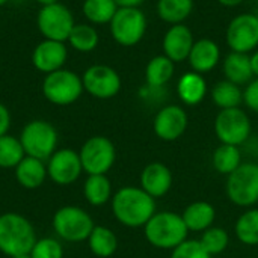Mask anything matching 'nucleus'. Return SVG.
<instances>
[{
	"label": "nucleus",
	"mask_w": 258,
	"mask_h": 258,
	"mask_svg": "<svg viewBox=\"0 0 258 258\" xmlns=\"http://www.w3.org/2000/svg\"><path fill=\"white\" fill-rule=\"evenodd\" d=\"M171 258H213L200 243V240L187 239L171 251Z\"/></svg>",
	"instance_id": "36"
},
{
	"label": "nucleus",
	"mask_w": 258,
	"mask_h": 258,
	"mask_svg": "<svg viewBox=\"0 0 258 258\" xmlns=\"http://www.w3.org/2000/svg\"><path fill=\"white\" fill-rule=\"evenodd\" d=\"M172 183V172L162 162H151L141 172V187L154 200L165 197L171 190Z\"/></svg>",
	"instance_id": "18"
},
{
	"label": "nucleus",
	"mask_w": 258,
	"mask_h": 258,
	"mask_svg": "<svg viewBox=\"0 0 258 258\" xmlns=\"http://www.w3.org/2000/svg\"><path fill=\"white\" fill-rule=\"evenodd\" d=\"M227 44L231 51L249 53L258 47V15L240 14L227 27Z\"/></svg>",
	"instance_id": "13"
},
{
	"label": "nucleus",
	"mask_w": 258,
	"mask_h": 258,
	"mask_svg": "<svg viewBox=\"0 0 258 258\" xmlns=\"http://www.w3.org/2000/svg\"><path fill=\"white\" fill-rule=\"evenodd\" d=\"M242 163H243L242 151H240V147H236V145L221 144L212 154L213 169L218 174H222L227 177L233 174Z\"/></svg>",
	"instance_id": "26"
},
{
	"label": "nucleus",
	"mask_w": 258,
	"mask_h": 258,
	"mask_svg": "<svg viewBox=\"0 0 258 258\" xmlns=\"http://www.w3.org/2000/svg\"><path fill=\"white\" fill-rule=\"evenodd\" d=\"M32 222L18 213L0 215V252L14 258L29 254L36 243Z\"/></svg>",
	"instance_id": "3"
},
{
	"label": "nucleus",
	"mask_w": 258,
	"mask_h": 258,
	"mask_svg": "<svg viewBox=\"0 0 258 258\" xmlns=\"http://www.w3.org/2000/svg\"><path fill=\"white\" fill-rule=\"evenodd\" d=\"M212 100L221 110L240 107V104L243 103V91L239 85L231 83L230 80L225 79L213 86Z\"/></svg>",
	"instance_id": "30"
},
{
	"label": "nucleus",
	"mask_w": 258,
	"mask_h": 258,
	"mask_svg": "<svg viewBox=\"0 0 258 258\" xmlns=\"http://www.w3.org/2000/svg\"><path fill=\"white\" fill-rule=\"evenodd\" d=\"M224 73L227 80L236 83L239 86L249 83L254 77L252 67H251V56L246 53L231 51L224 60Z\"/></svg>",
	"instance_id": "23"
},
{
	"label": "nucleus",
	"mask_w": 258,
	"mask_h": 258,
	"mask_svg": "<svg viewBox=\"0 0 258 258\" xmlns=\"http://www.w3.org/2000/svg\"><path fill=\"white\" fill-rule=\"evenodd\" d=\"M234 234L240 243L246 246H258V209L251 207L237 218Z\"/></svg>",
	"instance_id": "31"
},
{
	"label": "nucleus",
	"mask_w": 258,
	"mask_h": 258,
	"mask_svg": "<svg viewBox=\"0 0 258 258\" xmlns=\"http://www.w3.org/2000/svg\"><path fill=\"white\" fill-rule=\"evenodd\" d=\"M251 67H252V73H254V76L258 77V51H255V53L251 56Z\"/></svg>",
	"instance_id": "40"
},
{
	"label": "nucleus",
	"mask_w": 258,
	"mask_h": 258,
	"mask_svg": "<svg viewBox=\"0 0 258 258\" xmlns=\"http://www.w3.org/2000/svg\"><path fill=\"white\" fill-rule=\"evenodd\" d=\"M36 3H39L41 6H47V5H53V3H59L60 0H35Z\"/></svg>",
	"instance_id": "42"
},
{
	"label": "nucleus",
	"mask_w": 258,
	"mask_h": 258,
	"mask_svg": "<svg viewBox=\"0 0 258 258\" xmlns=\"http://www.w3.org/2000/svg\"><path fill=\"white\" fill-rule=\"evenodd\" d=\"M221 5H224V6H228V8H233V6H237V5H240V3H243L245 0H218Z\"/></svg>",
	"instance_id": "41"
},
{
	"label": "nucleus",
	"mask_w": 258,
	"mask_h": 258,
	"mask_svg": "<svg viewBox=\"0 0 258 258\" xmlns=\"http://www.w3.org/2000/svg\"><path fill=\"white\" fill-rule=\"evenodd\" d=\"M83 172L88 175H106L116 160V148L106 136L89 138L79 151Z\"/></svg>",
	"instance_id": "10"
},
{
	"label": "nucleus",
	"mask_w": 258,
	"mask_h": 258,
	"mask_svg": "<svg viewBox=\"0 0 258 258\" xmlns=\"http://www.w3.org/2000/svg\"><path fill=\"white\" fill-rule=\"evenodd\" d=\"M47 163L44 160L26 156L15 166V180L24 189H38L47 178Z\"/></svg>",
	"instance_id": "21"
},
{
	"label": "nucleus",
	"mask_w": 258,
	"mask_h": 258,
	"mask_svg": "<svg viewBox=\"0 0 258 258\" xmlns=\"http://www.w3.org/2000/svg\"><path fill=\"white\" fill-rule=\"evenodd\" d=\"M225 194L237 207L251 209L258 203V163L243 162L227 177Z\"/></svg>",
	"instance_id": "6"
},
{
	"label": "nucleus",
	"mask_w": 258,
	"mask_h": 258,
	"mask_svg": "<svg viewBox=\"0 0 258 258\" xmlns=\"http://www.w3.org/2000/svg\"><path fill=\"white\" fill-rule=\"evenodd\" d=\"M116 11L118 5L115 0H85L82 5V12L92 26L109 24Z\"/></svg>",
	"instance_id": "29"
},
{
	"label": "nucleus",
	"mask_w": 258,
	"mask_h": 258,
	"mask_svg": "<svg viewBox=\"0 0 258 258\" xmlns=\"http://www.w3.org/2000/svg\"><path fill=\"white\" fill-rule=\"evenodd\" d=\"M14 258H32L30 257V254H23V255H17V257Z\"/></svg>",
	"instance_id": "43"
},
{
	"label": "nucleus",
	"mask_w": 258,
	"mask_h": 258,
	"mask_svg": "<svg viewBox=\"0 0 258 258\" xmlns=\"http://www.w3.org/2000/svg\"><path fill=\"white\" fill-rule=\"evenodd\" d=\"M88 246L95 257L110 258L118 251V237L110 228L95 225L88 237Z\"/></svg>",
	"instance_id": "24"
},
{
	"label": "nucleus",
	"mask_w": 258,
	"mask_h": 258,
	"mask_svg": "<svg viewBox=\"0 0 258 258\" xmlns=\"http://www.w3.org/2000/svg\"><path fill=\"white\" fill-rule=\"evenodd\" d=\"M11 121L12 119H11L9 109L3 103H0V138L8 135V132L11 128Z\"/></svg>",
	"instance_id": "38"
},
{
	"label": "nucleus",
	"mask_w": 258,
	"mask_h": 258,
	"mask_svg": "<svg viewBox=\"0 0 258 258\" xmlns=\"http://www.w3.org/2000/svg\"><path fill=\"white\" fill-rule=\"evenodd\" d=\"M83 89L91 97L98 100H109L121 91V77L118 71L109 65H91L82 76Z\"/></svg>",
	"instance_id": "12"
},
{
	"label": "nucleus",
	"mask_w": 258,
	"mask_h": 258,
	"mask_svg": "<svg viewBox=\"0 0 258 258\" xmlns=\"http://www.w3.org/2000/svg\"><path fill=\"white\" fill-rule=\"evenodd\" d=\"M194 11V0H159L157 2V15L169 23L181 24Z\"/></svg>",
	"instance_id": "32"
},
{
	"label": "nucleus",
	"mask_w": 258,
	"mask_h": 258,
	"mask_svg": "<svg viewBox=\"0 0 258 258\" xmlns=\"http://www.w3.org/2000/svg\"><path fill=\"white\" fill-rule=\"evenodd\" d=\"M41 91L44 98L54 106H70L85 92L82 77L67 68L45 74Z\"/></svg>",
	"instance_id": "4"
},
{
	"label": "nucleus",
	"mask_w": 258,
	"mask_h": 258,
	"mask_svg": "<svg viewBox=\"0 0 258 258\" xmlns=\"http://www.w3.org/2000/svg\"><path fill=\"white\" fill-rule=\"evenodd\" d=\"M251 132V119L240 107L219 110L215 118V135L221 144L240 147L248 142Z\"/></svg>",
	"instance_id": "9"
},
{
	"label": "nucleus",
	"mask_w": 258,
	"mask_h": 258,
	"mask_svg": "<svg viewBox=\"0 0 258 258\" xmlns=\"http://www.w3.org/2000/svg\"><path fill=\"white\" fill-rule=\"evenodd\" d=\"M67 42L73 50L79 53H91L98 47L100 36L95 26L89 23H76Z\"/></svg>",
	"instance_id": "28"
},
{
	"label": "nucleus",
	"mask_w": 258,
	"mask_h": 258,
	"mask_svg": "<svg viewBox=\"0 0 258 258\" xmlns=\"http://www.w3.org/2000/svg\"><path fill=\"white\" fill-rule=\"evenodd\" d=\"M18 139L23 145L26 156L47 162L57 150L59 136L54 125L48 121L33 119L23 127Z\"/></svg>",
	"instance_id": "5"
},
{
	"label": "nucleus",
	"mask_w": 258,
	"mask_h": 258,
	"mask_svg": "<svg viewBox=\"0 0 258 258\" xmlns=\"http://www.w3.org/2000/svg\"><path fill=\"white\" fill-rule=\"evenodd\" d=\"M54 233L65 242L79 243L88 240L95 224L91 215L77 206H65L56 210L51 221Z\"/></svg>",
	"instance_id": "7"
},
{
	"label": "nucleus",
	"mask_w": 258,
	"mask_h": 258,
	"mask_svg": "<svg viewBox=\"0 0 258 258\" xmlns=\"http://www.w3.org/2000/svg\"><path fill=\"white\" fill-rule=\"evenodd\" d=\"M109 27L115 42L122 47H133L145 36L147 17L139 8H118Z\"/></svg>",
	"instance_id": "8"
},
{
	"label": "nucleus",
	"mask_w": 258,
	"mask_h": 258,
	"mask_svg": "<svg viewBox=\"0 0 258 258\" xmlns=\"http://www.w3.org/2000/svg\"><path fill=\"white\" fill-rule=\"evenodd\" d=\"M83 195L92 207H101L112 200V183L107 175H88L83 184Z\"/></svg>",
	"instance_id": "27"
},
{
	"label": "nucleus",
	"mask_w": 258,
	"mask_h": 258,
	"mask_svg": "<svg viewBox=\"0 0 258 258\" xmlns=\"http://www.w3.org/2000/svg\"><path fill=\"white\" fill-rule=\"evenodd\" d=\"M147 242L162 251H172L187 240L189 230L181 215L174 212H156L144 227Z\"/></svg>",
	"instance_id": "2"
},
{
	"label": "nucleus",
	"mask_w": 258,
	"mask_h": 258,
	"mask_svg": "<svg viewBox=\"0 0 258 258\" xmlns=\"http://www.w3.org/2000/svg\"><path fill=\"white\" fill-rule=\"evenodd\" d=\"M175 71V63L166 57L165 54L154 56L145 68V82L147 86L162 89L174 76Z\"/></svg>",
	"instance_id": "25"
},
{
	"label": "nucleus",
	"mask_w": 258,
	"mask_h": 258,
	"mask_svg": "<svg viewBox=\"0 0 258 258\" xmlns=\"http://www.w3.org/2000/svg\"><path fill=\"white\" fill-rule=\"evenodd\" d=\"M83 172L80 156L71 148L56 150L47 160V175L59 186H70L76 183Z\"/></svg>",
	"instance_id": "14"
},
{
	"label": "nucleus",
	"mask_w": 258,
	"mask_h": 258,
	"mask_svg": "<svg viewBox=\"0 0 258 258\" xmlns=\"http://www.w3.org/2000/svg\"><path fill=\"white\" fill-rule=\"evenodd\" d=\"M187 59H189L192 71L198 74H206V73H210L219 63L221 48L213 39L203 38V39L195 41Z\"/></svg>",
	"instance_id": "19"
},
{
	"label": "nucleus",
	"mask_w": 258,
	"mask_h": 258,
	"mask_svg": "<svg viewBox=\"0 0 258 258\" xmlns=\"http://www.w3.org/2000/svg\"><path fill=\"white\" fill-rule=\"evenodd\" d=\"M36 26L44 39L67 42L73 27L76 26L74 15L63 3L41 6L36 15Z\"/></svg>",
	"instance_id": "11"
},
{
	"label": "nucleus",
	"mask_w": 258,
	"mask_h": 258,
	"mask_svg": "<svg viewBox=\"0 0 258 258\" xmlns=\"http://www.w3.org/2000/svg\"><path fill=\"white\" fill-rule=\"evenodd\" d=\"M115 219L127 228H144L156 213V200L142 187L124 186L110 200Z\"/></svg>",
	"instance_id": "1"
},
{
	"label": "nucleus",
	"mask_w": 258,
	"mask_h": 258,
	"mask_svg": "<svg viewBox=\"0 0 258 258\" xmlns=\"http://www.w3.org/2000/svg\"><path fill=\"white\" fill-rule=\"evenodd\" d=\"M67 59L68 47L67 42L62 41L42 39L41 42L36 44V47L32 51V63L44 76L62 70Z\"/></svg>",
	"instance_id": "16"
},
{
	"label": "nucleus",
	"mask_w": 258,
	"mask_h": 258,
	"mask_svg": "<svg viewBox=\"0 0 258 258\" xmlns=\"http://www.w3.org/2000/svg\"><path fill=\"white\" fill-rule=\"evenodd\" d=\"M29 254L32 258H63V248L59 240L53 237H44L36 240Z\"/></svg>",
	"instance_id": "35"
},
{
	"label": "nucleus",
	"mask_w": 258,
	"mask_h": 258,
	"mask_svg": "<svg viewBox=\"0 0 258 258\" xmlns=\"http://www.w3.org/2000/svg\"><path fill=\"white\" fill-rule=\"evenodd\" d=\"M177 94L186 106L200 104L207 95V83L203 74H198L195 71L183 74L177 83Z\"/></svg>",
	"instance_id": "22"
},
{
	"label": "nucleus",
	"mask_w": 258,
	"mask_h": 258,
	"mask_svg": "<svg viewBox=\"0 0 258 258\" xmlns=\"http://www.w3.org/2000/svg\"><path fill=\"white\" fill-rule=\"evenodd\" d=\"M192 30L186 24H174L168 29L163 36V54L169 57L174 63L183 62L189 57L194 47Z\"/></svg>",
	"instance_id": "17"
},
{
	"label": "nucleus",
	"mask_w": 258,
	"mask_h": 258,
	"mask_svg": "<svg viewBox=\"0 0 258 258\" xmlns=\"http://www.w3.org/2000/svg\"><path fill=\"white\" fill-rule=\"evenodd\" d=\"M243 103L249 110L258 113V77L251 80L243 91Z\"/></svg>",
	"instance_id": "37"
},
{
	"label": "nucleus",
	"mask_w": 258,
	"mask_h": 258,
	"mask_svg": "<svg viewBox=\"0 0 258 258\" xmlns=\"http://www.w3.org/2000/svg\"><path fill=\"white\" fill-rule=\"evenodd\" d=\"M8 2H9V0H0V8H2V6H5Z\"/></svg>",
	"instance_id": "44"
},
{
	"label": "nucleus",
	"mask_w": 258,
	"mask_h": 258,
	"mask_svg": "<svg viewBox=\"0 0 258 258\" xmlns=\"http://www.w3.org/2000/svg\"><path fill=\"white\" fill-rule=\"evenodd\" d=\"M181 218L189 233H204L213 227L216 219V209L207 201H195L183 210Z\"/></svg>",
	"instance_id": "20"
},
{
	"label": "nucleus",
	"mask_w": 258,
	"mask_h": 258,
	"mask_svg": "<svg viewBox=\"0 0 258 258\" xmlns=\"http://www.w3.org/2000/svg\"><path fill=\"white\" fill-rule=\"evenodd\" d=\"M26 157L23 145L18 138L12 135H5L0 138V168L11 169Z\"/></svg>",
	"instance_id": "33"
},
{
	"label": "nucleus",
	"mask_w": 258,
	"mask_h": 258,
	"mask_svg": "<svg viewBox=\"0 0 258 258\" xmlns=\"http://www.w3.org/2000/svg\"><path fill=\"white\" fill-rule=\"evenodd\" d=\"M198 240L203 245V248L212 257H215V255H219L227 251V248L230 245V234L227 230L213 225L209 230H206L204 233H201V237Z\"/></svg>",
	"instance_id": "34"
},
{
	"label": "nucleus",
	"mask_w": 258,
	"mask_h": 258,
	"mask_svg": "<svg viewBox=\"0 0 258 258\" xmlns=\"http://www.w3.org/2000/svg\"><path fill=\"white\" fill-rule=\"evenodd\" d=\"M189 125V118L186 110L177 104H168L162 107L153 121L154 135L163 142H174L180 139Z\"/></svg>",
	"instance_id": "15"
},
{
	"label": "nucleus",
	"mask_w": 258,
	"mask_h": 258,
	"mask_svg": "<svg viewBox=\"0 0 258 258\" xmlns=\"http://www.w3.org/2000/svg\"><path fill=\"white\" fill-rule=\"evenodd\" d=\"M145 0H115L118 8H139Z\"/></svg>",
	"instance_id": "39"
}]
</instances>
